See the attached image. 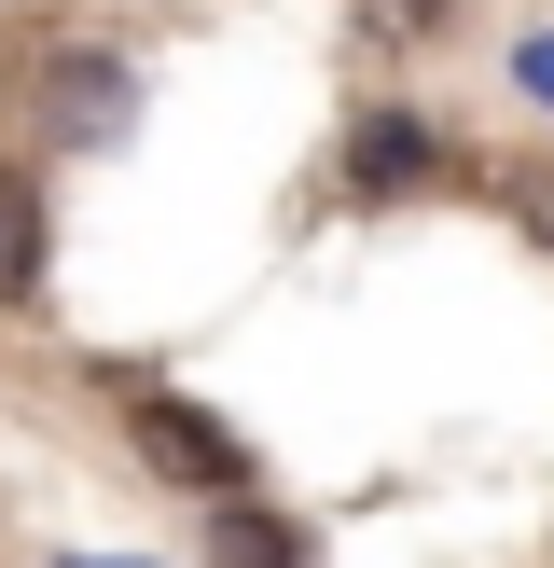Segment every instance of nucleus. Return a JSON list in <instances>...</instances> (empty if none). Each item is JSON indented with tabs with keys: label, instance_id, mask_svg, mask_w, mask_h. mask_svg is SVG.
I'll use <instances>...</instances> for the list:
<instances>
[{
	"label": "nucleus",
	"instance_id": "f257e3e1",
	"mask_svg": "<svg viewBox=\"0 0 554 568\" xmlns=\"http://www.w3.org/2000/svg\"><path fill=\"white\" fill-rule=\"evenodd\" d=\"M138 458H153L166 486H194V499H236L249 486V444L222 430L208 403H138Z\"/></svg>",
	"mask_w": 554,
	"mask_h": 568
},
{
	"label": "nucleus",
	"instance_id": "f03ea898",
	"mask_svg": "<svg viewBox=\"0 0 554 568\" xmlns=\"http://www.w3.org/2000/svg\"><path fill=\"white\" fill-rule=\"evenodd\" d=\"M42 111H55V139H125V55H55Z\"/></svg>",
	"mask_w": 554,
	"mask_h": 568
},
{
	"label": "nucleus",
	"instance_id": "7ed1b4c3",
	"mask_svg": "<svg viewBox=\"0 0 554 568\" xmlns=\"http://www.w3.org/2000/svg\"><path fill=\"white\" fill-rule=\"evenodd\" d=\"M416 181H430V125L416 111H375L347 139V194H416Z\"/></svg>",
	"mask_w": 554,
	"mask_h": 568
},
{
	"label": "nucleus",
	"instance_id": "20e7f679",
	"mask_svg": "<svg viewBox=\"0 0 554 568\" xmlns=\"http://www.w3.org/2000/svg\"><path fill=\"white\" fill-rule=\"evenodd\" d=\"M28 292H42V181L14 166L0 181V305H28Z\"/></svg>",
	"mask_w": 554,
	"mask_h": 568
},
{
	"label": "nucleus",
	"instance_id": "39448f33",
	"mask_svg": "<svg viewBox=\"0 0 554 568\" xmlns=\"http://www.w3.org/2000/svg\"><path fill=\"white\" fill-rule=\"evenodd\" d=\"M208 568H305V527L264 514V499H236V514H222V541H208Z\"/></svg>",
	"mask_w": 554,
	"mask_h": 568
},
{
	"label": "nucleus",
	"instance_id": "423d86ee",
	"mask_svg": "<svg viewBox=\"0 0 554 568\" xmlns=\"http://www.w3.org/2000/svg\"><path fill=\"white\" fill-rule=\"evenodd\" d=\"M499 209H513V222H526V236H541V250H554V166H499Z\"/></svg>",
	"mask_w": 554,
	"mask_h": 568
},
{
	"label": "nucleus",
	"instance_id": "0eeeda50",
	"mask_svg": "<svg viewBox=\"0 0 554 568\" xmlns=\"http://www.w3.org/2000/svg\"><path fill=\"white\" fill-rule=\"evenodd\" d=\"M443 14V0H360V28H375V42H388V28H402V42H416V28H430Z\"/></svg>",
	"mask_w": 554,
	"mask_h": 568
},
{
	"label": "nucleus",
	"instance_id": "6e6552de",
	"mask_svg": "<svg viewBox=\"0 0 554 568\" xmlns=\"http://www.w3.org/2000/svg\"><path fill=\"white\" fill-rule=\"evenodd\" d=\"M526 70H541V98H554V42H541V55H526Z\"/></svg>",
	"mask_w": 554,
	"mask_h": 568
}]
</instances>
